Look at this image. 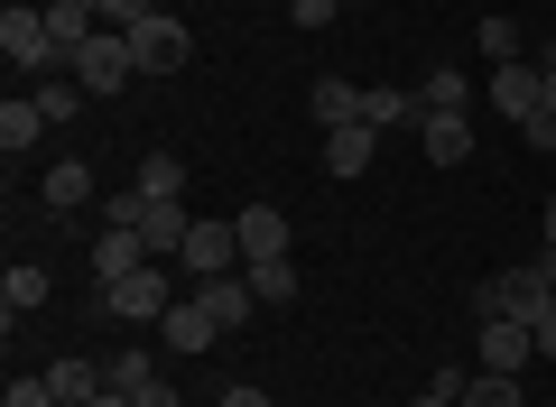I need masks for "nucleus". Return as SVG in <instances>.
Returning a JSON list of instances; mask_svg holds the SVG:
<instances>
[{"label":"nucleus","mask_w":556,"mask_h":407,"mask_svg":"<svg viewBox=\"0 0 556 407\" xmlns=\"http://www.w3.org/2000/svg\"><path fill=\"white\" fill-rule=\"evenodd\" d=\"M408 407H464V398H445V389H417V398Z\"/></svg>","instance_id":"38"},{"label":"nucleus","mask_w":556,"mask_h":407,"mask_svg":"<svg viewBox=\"0 0 556 407\" xmlns=\"http://www.w3.org/2000/svg\"><path fill=\"white\" fill-rule=\"evenodd\" d=\"M186 232H195V214L186 204H149V222H139V241H149V259H177Z\"/></svg>","instance_id":"20"},{"label":"nucleus","mask_w":556,"mask_h":407,"mask_svg":"<svg viewBox=\"0 0 556 407\" xmlns=\"http://www.w3.org/2000/svg\"><path fill=\"white\" fill-rule=\"evenodd\" d=\"M28 93H38V112H47V130H56V120H75L84 102H93V93H84L75 75H47V84H28Z\"/></svg>","instance_id":"24"},{"label":"nucleus","mask_w":556,"mask_h":407,"mask_svg":"<svg viewBox=\"0 0 556 407\" xmlns=\"http://www.w3.org/2000/svg\"><path fill=\"white\" fill-rule=\"evenodd\" d=\"M93 222H102V232H139V222H149V194H102V204H93Z\"/></svg>","instance_id":"25"},{"label":"nucleus","mask_w":556,"mask_h":407,"mask_svg":"<svg viewBox=\"0 0 556 407\" xmlns=\"http://www.w3.org/2000/svg\"><path fill=\"white\" fill-rule=\"evenodd\" d=\"M47 380H56V407H93L102 389H112V380H102V361H75V352L47 361Z\"/></svg>","instance_id":"18"},{"label":"nucleus","mask_w":556,"mask_h":407,"mask_svg":"<svg viewBox=\"0 0 556 407\" xmlns=\"http://www.w3.org/2000/svg\"><path fill=\"white\" fill-rule=\"evenodd\" d=\"M0 407H56V380H47V370H28V380H10V398Z\"/></svg>","instance_id":"30"},{"label":"nucleus","mask_w":556,"mask_h":407,"mask_svg":"<svg viewBox=\"0 0 556 407\" xmlns=\"http://www.w3.org/2000/svg\"><path fill=\"white\" fill-rule=\"evenodd\" d=\"M288 20H298V28H334L343 0H288Z\"/></svg>","instance_id":"31"},{"label":"nucleus","mask_w":556,"mask_h":407,"mask_svg":"<svg viewBox=\"0 0 556 407\" xmlns=\"http://www.w3.org/2000/svg\"><path fill=\"white\" fill-rule=\"evenodd\" d=\"M47 139V112H38V93H10L0 102V157H28Z\"/></svg>","instance_id":"12"},{"label":"nucleus","mask_w":556,"mask_h":407,"mask_svg":"<svg viewBox=\"0 0 556 407\" xmlns=\"http://www.w3.org/2000/svg\"><path fill=\"white\" fill-rule=\"evenodd\" d=\"M417 102H427V112H464V75H455V65H437V75L417 84Z\"/></svg>","instance_id":"29"},{"label":"nucleus","mask_w":556,"mask_h":407,"mask_svg":"<svg viewBox=\"0 0 556 407\" xmlns=\"http://www.w3.org/2000/svg\"><path fill=\"white\" fill-rule=\"evenodd\" d=\"M130 269H149V241H139V232H93V278H102V288L130 278Z\"/></svg>","instance_id":"17"},{"label":"nucleus","mask_w":556,"mask_h":407,"mask_svg":"<svg viewBox=\"0 0 556 407\" xmlns=\"http://www.w3.org/2000/svg\"><path fill=\"white\" fill-rule=\"evenodd\" d=\"M214 407H269V389H251V380H232V389H223Z\"/></svg>","instance_id":"36"},{"label":"nucleus","mask_w":556,"mask_h":407,"mask_svg":"<svg viewBox=\"0 0 556 407\" xmlns=\"http://www.w3.org/2000/svg\"><path fill=\"white\" fill-rule=\"evenodd\" d=\"M102 380H112V389H139V380H159V361H149V352H102Z\"/></svg>","instance_id":"28"},{"label":"nucleus","mask_w":556,"mask_h":407,"mask_svg":"<svg viewBox=\"0 0 556 407\" xmlns=\"http://www.w3.org/2000/svg\"><path fill=\"white\" fill-rule=\"evenodd\" d=\"M538 112H556V38L538 47Z\"/></svg>","instance_id":"33"},{"label":"nucleus","mask_w":556,"mask_h":407,"mask_svg":"<svg viewBox=\"0 0 556 407\" xmlns=\"http://www.w3.org/2000/svg\"><path fill=\"white\" fill-rule=\"evenodd\" d=\"M38 306H47V269L38 259H10V269H0V315L20 325V315H38Z\"/></svg>","instance_id":"15"},{"label":"nucleus","mask_w":556,"mask_h":407,"mask_svg":"<svg viewBox=\"0 0 556 407\" xmlns=\"http://www.w3.org/2000/svg\"><path fill=\"white\" fill-rule=\"evenodd\" d=\"M538 241H547V259H556V194L538 204Z\"/></svg>","instance_id":"37"},{"label":"nucleus","mask_w":556,"mask_h":407,"mask_svg":"<svg viewBox=\"0 0 556 407\" xmlns=\"http://www.w3.org/2000/svg\"><path fill=\"white\" fill-rule=\"evenodd\" d=\"M167 306H177V296H167V259H149V269H130V278L102 288V315H112V325H159Z\"/></svg>","instance_id":"4"},{"label":"nucleus","mask_w":556,"mask_h":407,"mask_svg":"<svg viewBox=\"0 0 556 407\" xmlns=\"http://www.w3.org/2000/svg\"><path fill=\"white\" fill-rule=\"evenodd\" d=\"M417 139H427V157H437V167H464V157H473L464 112H427V120H417Z\"/></svg>","instance_id":"16"},{"label":"nucleus","mask_w":556,"mask_h":407,"mask_svg":"<svg viewBox=\"0 0 556 407\" xmlns=\"http://www.w3.org/2000/svg\"><path fill=\"white\" fill-rule=\"evenodd\" d=\"M130 407H177V389H167V380H139V389H130Z\"/></svg>","instance_id":"35"},{"label":"nucleus","mask_w":556,"mask_h":407,"mask_svg":"<svg viewBox=\"0 0 556 407\" xmlns=\"http://www.w3.org/2000/svg\"><path fill=\"white\" fill-rule=\"evenodd\" d=\"M139 194H149V204H186V157L177 149H149V157H139Z\"/></svg>","instance_id":"19"},{"label":"nucleus","mask_w":556,"mask_h":407,"mask_svg":"<svg viewBox=\"0 0 556 407\" xmlns=\"http://www.w3.org/2000/svg\"><path fill=\"white\" fill-rule=\"evenodd\" d=\"M362 120H371V130H417V120H427V102L399 93V84H380V93H362Z\"/></svg>","instance_id":"21"},{"label":"nucleus","mask_w":556,"mask_h":407,"mask_svg":"<svg viewBox=\"0 0 556 407\" xmlns=\"http://www.w3.org/2000/svg\"><path fill=\"white\" fill-rule=\"evenodd\" d=\"M93 407H130V389H102V398H93Z\"/></svg>","instance_id":"39"},{"label":"nucleus","mask_w":556,"mask_h":407,"mask_svg":"<svg viewBox=\"0 0 556 407\" xmlns=\"http://www.w3.org/2000/svg\"><path fill=\"white\" fill-rule=\"evenodd\" d=\"M464 407H519V380L510 370H482V380H464Z\"/></svg>","instance_id":"27"},{"label":"nucleus","mask_w":556,"mask_h":407,"mask_svg":"<svg viewBox=\"0 0 556 407\" xmlns=\"http://www.w3.org/2000/svg\"><path fill=\"white\" fill-rule=\"evenodd\" d=\"M473 352H482V370H529L538 361V325H519V315H482V333H473Z\"/></svg>","instance_id":"6"},{"label":"nucleus","mask_w":556,"mask_h":407,"mask_svg":"<svg viewBox=\"0 0 556 407\" xmlns=\"http://www.w3.org/2000/svg\"><path fill=\"white\" fill-rule=\"evenodd\" d=\"M547 296H556V259L538 251L529 269H492V278H473V325H482V315H519V325H538V315H547Z\"/></svg>","instance_id":"1"},{"label":"nucleus","mask_w":556,"mask_h":407,"mask_svg":"<svg viewBox=\"0 0 556 407\" xmlns=\"http://www.w3.org/2000/svg\"><path fill=\"white\" fill-rule=\"evenodd\" d=\"M0 56H10V75L20 84H47V75H65V47H56V28H47V10H0Z\"/></svg>","instance_id":"2"},{"label":"nucleus","mask_w":556,"mask_h":407,"mask_svg":"<svg viewBox=\"0 0 556 407\" xmlns=\"http://www.w3.org/2000/svg\"><path fill=\"white\" fill-rule=\"evenodd\" d=\"M473 47H482L492 65H519V20H501V10H492V20L473 28Z\"/></svg>","instance_id":"26"},{"label":"nucleus","mask_w":556,"mask_h":407,"mask_svg":"<svg viewBox=\"0 0 556 407\" xmlns=\"http://www.w3.org/2000/svg\"><path fill=\"white\" fill-rule=\"evenodd\" d=\"M38 204H47V214H84V204H102V194H93V167H84V157H56L47 186H38Z\"/></svg>","instance_id":"9"},{"label":"nucleus","mask_w":556,"mask_h":407,"mask_svg":"<svg viewBox=\"0 0 556 407\" xmlns=\"http://www.w3.org/2000/svg\"><path fill=\"white\" fill-rule=\"evenodd\" d=\"M492 112L538 120V65H529V56H519V65H492Z\"/></svg>","instance_id":"14"},{"label":"nucleus","mask_w":556,"mask_h":407,"mask_svg":"<svg viewBox=\"0 0 556 407\" xmlns=\"http://www.w3.org/2000/svg\"><path fill=\"white\" fill-rule=\"evenodd\" d=\"M371 149H380L371 120H343V130H325V176H362V167H371Z\"/></svg>","instance_id":"13"},{"label":"nucleus","mask_w":556,"mask_h":407,"mask_svg":"<svg viewBox=\"0 0 556 407\" xmlns=\"http://www.w3.org/2000/svg\"><path fill=\"white\" fill-rule=\"evenodd\" d=\"M241 278L260 288V306H298V259H251Z\"/></svg>","instance_id":"23"},{"label":"nucleus","mask_w":556,"mask_h":407,"mask_svg":"<svg viewBox=\"0 0 556 407\" xmlns=\"http://www.w3.org/2000/svg\"><path fill=\"white\" fill-rule=\"evenodd\" d=\"M65 75H75V84H84L93 102H112L121 84L139 75V56H130V28H93V38H84L75 56H65Z\"/></svg>","instance_id":"3"},{"label":"nucleus","mask_w":556,"mask_h":407,"mask_svg":"<svg viewBox=\"0 0 556 407\" xmlns=\"http://www.w3.org/2000/svg\"><path fill=\"white\" fill-rule=\"evenodd\" d=\"M195 296H204V315H214L223 333H241V325H251V306H260L251 278H195Z\"/></svg>","instance_id":"10"},{"label":"nucleus","mask_w":556,"mask_h":407,"mask_svg":"<svg viewBox=\"0 0 556 407\" xmlns=\"http://www.w3.org/2000/svg\"><path fill=\"white\" fill-rule=\"evenodd\" d=\"M343 10H362V0H343Z\"/></svg>","instance_id":"40"},{"label":"nucleus","mask_w":556,"mask_h":407,"mask_svg":"<svg viewBox=\"0 0 556 407\" xmlns=\"http://www.w3.org/2000/svg\"><path fill=\"white\" fill-rule=\"evenodd\" d=\"M130 56H139V75H177V65L195 56V28H186L177 10H149V20L130 28Z\"/></svg>","instance_id":"5"},{"label":"nucleus","mask_w":556,"mask_h":407,"mask_svg":"<svg viewBox=\"0 0 556 407\" xmlns=\"http://www.w3.org/2000/svg\"><path fill=\"white\" fill-rule=\"evenodd\" d=\"M149 10H159V0H102V28H139Z\"/></svg>","instance_id":"32"},{"label":"nucleus","mask_w":556,"mask_h":407,"mask_svg":"<svg viewBox=\"0 0 556 407\" xmlns=\"http://www.w3.org/2000/svg\"><path fill=\"white\" fill-rule=\"evenodd\" d=\"M177 269H186V278H232V269H241V232H232V222H195L186 251H177Z\"/></svg>","instance_id":"7"},{"label":"nucleus","mask_w":556,"mask_h":407,"mask_svg":"<svg viewBox=\"0 0 556 407\" xmlns=\"http://www.w3.org/2000/svg\"><path fill=\"white\" fill-rule=\"evenodd\" d=\"M306 112H316V130H343V120H362V93L343 75H316V93H306Z\"/></svg>","instance_id":"22"},{"label":"nucleus","mask_w":556,"mask_h":407,"mask_svg":"<svg viewBox=\"0 0 556 407\" xmlns=\"http://www.w3.org/2000/svg\"><path fill=\"white\" fill-rule=\"evenodd\" d=\"M159 333H167L177 352H214V343H223V325L204 315V296H177V306L159 315Z\"/></svg>","instance_id":"11"},{"label":"nucleus","mask_w":556,"mask_h":407,"mask_svg":"<svg viewBox=\"0 0 556 407\" xmlns=\"http://www.w3.org/2000/svg\"><path fill=\"white\" fill-rule=\"evenodd\" d=\"M232 232H241V269H251V259H288V214H278V204H241Z\"/></svg>","instance_id":"8"},{"label":"nucleus","mask_w":556,"mask_h":407,"mask_svg":"<svg viewBox=\"0 0 556 407\" xmlns=\"http://www.w3.org/2000/svg\"><path fill=\"white\" fill-rule=\"evenodd\" d=\"M519 139H529V149L547 157V149H556V112H538V120H519Z\"/></svg>","instance_id":"34"}]
</instances>
